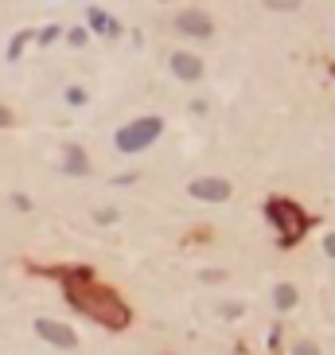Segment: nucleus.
I'll return each instance as SVG.
<instances>
[{
  "label": "nucleus",
  "mask_w": 335,
  "mask_h": 355,
  "mask_svg": "<svg viewBox=\"0 0 335 355\" xmlns=\"http://www.w3.org/2000/svg\"><path fill=\"white\" fill-rule=\"evenodd\" d=\"M67 297L78 312H86L90 320L106 324V328H125L129 324V308L121 305L117 297L102 289V285H90V282H71L67 285Z\"/></svg>",
  "instance_id": "f257e3e1"
},
{
  "label": "nucleus",
  "mask_w": 335,
  "mask_h": 355,
  "mask_svg": "<svg viewBox=\"0 0 335 355\" xmlns=\"http://www.w3.org/2000/svg\"><path fill=\"white\" fill-rule=\"evenodd\" d=\"M160 129H164V122L160 117H141V122L125 125L117 133V148L121 152H141V148H148L160 137Z\"/></svg>",
  "instance_id": "f03ea898"
},
{
  "label": "nucleus",
  "mask_w": 335,
  "mask_h": 355,
  "mask_svg": "<svg viewBox=\"0 0 335 355\" xmlns=\"http://www.w3.org/2000/svg\"><path fill=\"white\" fill-rule=\"evenodd\" d=\"M269 215H273V222L281 227V242H292V238H300L304 234V215H300L292 203H269Z\"/></svg>",
  "instance_id": "7ed1b4c3"
},
{
  "label": "nucleus",
  "mask_w": 335,
  "mask_h": 355,
  "mask_svg": "<svg viewBox=\"0 0 335 355\" xmlns=\"http://www.w3.org/2000/svg\"><path fill=\"white\" fill-rule=\"evenodd\" d=\"M195 199H207V203H222V199H230V180H218V176H207V180H192V187H187Z\"/></svg>",
  "instance_id": "20e7f679"
},
{
  "label": "nucleus",
  "mask_w": 335,
  "mask_h": 355,
  "mask_svg": "<svg viewBox=\"0 0 335 355\" xmlns=\"http://www.w3.org/2000/svg\"><path fill=\"white\" fill-rule=\"evenodd\" d=\"M36 332L47 343H55V347H74V343H78V336H74L67 324H59V320H36Z\"/></svg>",
  "instance_id": "39448f33"
},
{
  "label": "nucleus",
  "mask_w": 335,
  "mask_h": 355,
  "mask_svg": "<svg viewBox=\"0 0 335 355\" xmlns=\"http://www.w3.org/2000/svg\"><path fill=\"white\" fill-rule=\"evenodd\" d=\"M176 27L183 36H211V16L199 12V8H187V12L176 16Z\"/></svg>",
  "instance_id": "423d86ee"
},
{
  "label": "nucleus",
  "mask_w": 335,
  "mask_h": 355,
  "mask_svg": "<svg viewBox=\"0 0 335 355\" xmlns=\"http://www.w3.org/2000/svg\"><path fill=\"white\" fill-rule=\"evenodd\" d=\"M172 71H176V78H183V82H195V78L203 74V62L195 59V55H187V51H180V55H172Z\"/></svg>",
  "instance_id": "0eeeda50"
},
{
  "label": "nucleus",
  "mask_w": 335,
  "mask_h": 355,
  "mask_svg": "<svg viewBox=\"0 0 335 355\" xmlns=\"http://www.w3.org/2000/svg\"><path fill=\"white\" fill-rule=\"evenodd\" d=\"M90 24L97 27V36H117V20L106 16L102 8H90Z\"/></svg>",
  "instance_id": "6e6552de"
},
{
  "label": "nucleus",
  "mask_w": 335,
  "mask_h": 355,
  "mask_svg": "<svg viewBox=\"0 0 335 355\" xmlns=\"http://www.w3.org/2000/svg\"><path fill=\"white\" fill-rule=\"evenodd\" d=\"M67 172H78V176L90 172V160H86L82 148H71V152H67Z\"/></svg>",
  "instance_id": "1a4fd4ad"
},
{
  "label": "nucleus",
  "mask_w": 335,
  "mask_h": 355,
  "mask_svg": "<svg viewBox=\"0 0 335 355\" xmlns=\"http://www.w3.org/2000/svg\"><path fill=\"white\" fill-rule=\"evenodd\" d=\"M297 305V289L292 285H277V308L285 312V308H292Z\"/></svg>",
  "instance_id": "9d476101"
},
{
  "label": "nucleus",
  "mask_w": 335,
  "mask_h": 355,
  "mask_svg": "<svg viewBox=\"0 0 335 355\" xmlns=\"http://www.w3.org/2000/svg\"><path fill=\"white\" fill-rule=\"evenodd\" d=\"M24 43H27V32H20V36L12 39V47H8V59H16V55L24 51Z\"/></svg>",
  "instance_id": "9b49d317"
},
{
  "label": "nucleus",
  "mask_w": 335,
  "mask_h": 355,
  "mask_svg": "<svg viewBox=\"0 0 335 355\" xmlns=\"http://www.w3.org/2000/svg\"><path fill=\"white\" fill-rule=\"evenodd\" d=\"M292 355H320L316 343H292Z\"/></svg>",
  "instance_id": "f8f14e48"
},
{
  "label": "nucleus",
  "mask_w": 335,
  "mask_h": 355,
  "mask_svg": "<svg viewBox=\"0 0 335 355\" xmlns=\"http://www.w3.org/2000/svg\"><path fill=\"white\" fill-rule=\"evenodd\" d=\"M67 102H71V106H82L86 94H82V90H67Z\"/></svg>",
  "instance_id": "ddd939ff"
},
{
  "label": "nucleus",
  "mask_w": 335,
  "mask_h": 355,
  "mask_svg": "<svg viewBox=\"0 0 335 355\" xmlns=\"http://www.w3.org/2000/svg\"><path fill=\"white\" fill-rule=\"evenodd\" d=\"M55 36H59V27H43V32H39V43H51Z\"/></svg>",
  "instance_id": "4468645a"
},
{
  "label": "nucleus",
  "mask_w": 335,
  "mask_h": 355,
  "mask_svg": "<svg viewBox=\"0 0 335 355\" xmlns=\"http://www.w3.org/2000/svg\"><path fill=\"white\" fill-rule=\"evenodd\" d=\"M323 250H327V254L335 257V234H327V238H323Z\"/></svg>",
  "instance_id": "2eb2a0df"
},
{
  "label": "nucleus",
  "mask_w": 335,
  "mask_h": 355,
  "mask_svg": "<svg viewBox=\"0 0 335 355\" xmlns=\"http://www.w3.org/2000/svg\"><path fill=\"white\" fill-rule=\"evenodd\" d=\"M8 122H12V117H8V110H0V129H4Z\"/></svg>",
  "instance_id": "dca6fc26"
}]
</instances>
